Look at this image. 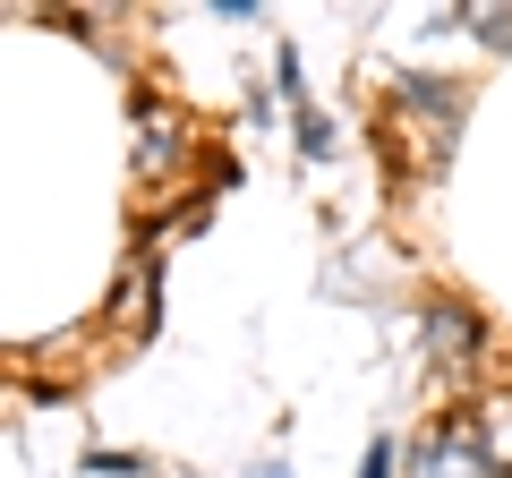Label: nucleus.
Returning a JSON list of instances; mask_svg holds the SVG:
<instances>
[{
  "instance_id": "1",
  "label": "nucleus",
  "mask_w": 512,
  "mask_h": 478,
  "mask_svg": "<svg viewBox=\"0 0 512 478\" xmlns=\"http://www.w3.org/2000/svg\"><path fill=\"white\" fill-rule=\"evenodd\" d=\"M419 342H427V359H436L453 385L487 368V316H478L461 291H436V299L419 308Z\"/></svg>"
},
{
  "instance_id": "2",
  "label": "nucleus",
  "mask_w": 512,
  "mask_h": 478,
  "mask_svg": "<svg viewBox=\"0 0 512 478\" xmlns=\"http://www.w3.org/2000/svg\"><path fill=\"white\" fill-rule=\"evenodd\" d=\"M188 154H197V146H188V120L163 103V94H137V180H146V188L180 180Z\"/></svg>"
},
{
  "instance_id": "3",
  "label": "nucleus",
  "mask_w": 512,
  "mask_h": 478,
  "mask_svg": "<svg viewBox=\"0 0 512 478\" xmlns=\"http://www.w3.org/2000/svg\"><path fill=\"white\" fill-rule=\"evenodd\" d=\"M384 111H410V120L461 129V111H470V77H453V69H393V77H384Z\"/></svg>"
},
{
  "instance_id": "4",
  "label": "nucleus",
  "mask_w": 512,
  "mask_h": 478,
  "mask_svg": "<svg viewBox=\"0 0 512 478\" xmlns=\"http://www.w3.org/2000/svg\"><path fill=\"white\" fill-rule=\"evenodd\" d=\"M103 325L128 333V342H154V325H163V265H154V257H137V265L120 274V291H111Z\"/></svg>"
},
{
  "instance_id": "5",
  "label": "nucleus",
  "mask_w": 512,
  "mask_h": 478,
  "mask_svg": "<svg viewBox=\"0 0 512 478\" xmlns=\"http://www.w3.org/2000/svg\"><path fill=\"white\" fill-rule=\"evenodd\" d=\"M461 26L478 52H512V0H461Z\"/></svg>"
},
{
  "instance_id": "6",
  "label": "nucleus",
  "mask_w": 512,
  "mask_h": 478,
  "mask_svg": "<svg viewBox=\"0 0 512 478\" xmlns=\"http://www.w3.org/2000/svg\"><path fill=\"white\" fill-rule=\"evenodd\" d=\"M291 146L308 154V163H325V154H342V146H333V111L299 103V111H291Z\"/></svg>"
},
{
  "instance_id": "7",
  "label": "nucleus",
  "mask_w": 512,
  "mask_h": 478,
  "mask_svg": "<svg viewBox=\"0 0 512 478\" xmlns=\"http://www.w3.org/2000/svg\"><path fill=\"white\" fill-rule=\"evenodd\" d=\"M77 470H86V478H146L154 461H146V453H111V444H86V461H77Z\"/></svg>"
},
{
  "instance_id": "8",
  "label": "nucleus",
  "mask_w": 512,
  "mask_h": 478,
  "mask_svg": "<svg viewBox=\"0 0 512 478\" xmlns=\"http://www.w3.org/2000/svg\"><path fill=\"white\" fill-rule=\"evenodd\" d=\"M274 103H308V77H299V43H274Z\"/></svg>"
},
{
  "instance_id": "9",
  "label": "nucleus",
  "mask_w": 512,
  "mask_h": 478,
  "mask_svg": "<svg viewBox=\"0 0 512 478\" xmlns=\"http://www.w3.org/2000/svg\"><path fill=\"white\" fill-rule=\"evenodd\" d=\"M393 470H402V444L376 436V444H367V461H359V478H393Z\"/></svg>"
},
{
  "instance_id": "10",
  "label": "nucleus",
  "mask_w": 512,
  "mask_h": 478,
  "mask_svg": "<svg viewBox=\"0 0 512 478\" xmlns=\"http://www.w3.org/2000/svg\"><path fill=\"white\" fill-rule=\"evenodd\" d=\"M248 478H291V470H282V461H256V470Z\"/></svg>"
},
{
  "instance_id": "11",
  "label": "nucleus",
  "mask_w": 512,
  "mask_h": 478,
  "mask_svg": "<svg viewBox=\"0 0 512 478\" xmlns=\"http://www.w3.org/2000/svg\"><path fill=\"white\" fill-rule=\"evenodd\" d=\"M180 478H197V470H180Z\"/></svg>"
}]
</instances>
